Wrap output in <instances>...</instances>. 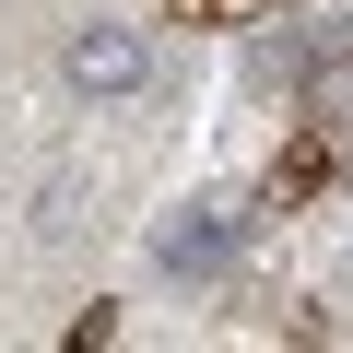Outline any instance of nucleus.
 <instances>
[{"label":"nucleus","instance_id":"f257e3e1","mask_svg":"<svg viewBox=\"0 0 353 353\" xmlns=\"http://www.w3.org/2000/svg\"><path fill=\"white\" fill-rule=\"evenodd\" d=\"M59 83L94 94V106H130V94H153V36H141V24H71Z\"/></svg>","mask_w":353,"mask_h":353},{"label":"nucleus","instance_id":"f03ea898","mask_svg":"<svg viewBox=\"0 0 353 353\" xmlns=\"http://www.w3.org/2000/svg\"><path fill=\"white\" fill-rule=\"evenodd\" d=\"M153 259L165 271H224L236 259V201H189L176 224H153Z\"/></svg>","mask_w":353,"mask_h":353},{"label":"nucleus","instance_id":"7ed1b4c3","mask_svg":"<svg viewBox=\"0 0 353 353\" xmlns=\"http://www.w3.org/2000/svg\"><path fill=\"white\" fill-rule=\"evenodd\" d=\"M83 224V189H71V176H48V189H36V236H71Z\"/></svg>","mask_w":353,"mask_h":353}]
</instances>
